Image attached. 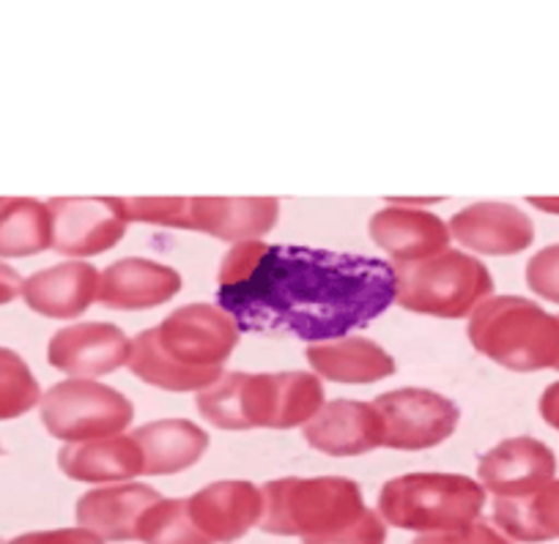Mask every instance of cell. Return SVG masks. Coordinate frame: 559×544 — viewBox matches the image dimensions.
I'll list each match as a JSON object with an SVG mask.
<instances>
[{"label": "cell", "mask_w": 559, "mask_h": 544, "mask_svg": "<svg viewBox=\"0 0 559 544\" xmlns=\"http://www.w3.org/2000/svg\"><path fill=\"white\" fill-rule=\"evenodd\" d=\"M217 301L239 331L326 342L395 304V266L365 255L239 241L219 266Z\"/></svg>", "instance_id": "cell-1"}, {"label": "cell", "mask_w": 559, "mask_h": 544, "mask_svg": "<svg viewBox=\"0 0 559 544\" xmlns=\"http://www.w3.org/2000/svg\"><path fill=\"white\" fill-rule=\"evenodd\" d=\"M236 344L239 326L223 306L190 304L132 339L129 370L157 389L198 391L223 375Z\"/></svg>", "instance_id": "cell-2"}, {"label": "cell", "mask_w": 559, "mask_h": 544, "mask_svg": "<svg viewBox=\"0 0 559 544\" xmlns=\"http://www.w3.org/2000/svg\"><path fill=\"white\" fill-rule=\"evenodd\" d=\"M261 528L305 544H384L386 528L362 500L357 482L343 476L277 479L261 489Z\"/></svg>", "instance_id": "cell-3"}, {"label": "cell", "mask_w": 559, "mask_h": 544, "mask_svg": "<svg viewBox=\"0 0 559 544\" xmlns=\"http://www.w3.org/2000/svg\"><path fill=\"white\" fill-rule=\"evenodd\" d=\"M324 408V386L310 373H228L198 395V411L219 430H292Z\"/></svg>", "instance_id": "cell-4"}, {"label": "cell", "mask_w": 559, "mask_h": 544, "mask_svg": "<svg viewBox=\"0 0 559 544\" xmlns=\"http://www.w3.org/2000/svg\"><path fill=\"white\" fill-rule=\"evenodd\" d=\"M469 342L513 373L559 367V315L521 295H497L472 310Z\"/></svg>", "instance_id": "cell-5"}, {"label": "cell", "mask_w": 559, "mask_h": 544, "mask_svg": "<svg viewBox=\"0 0 559 544\" xmlns=\"http://www.w3.org/2000/svg\"><path fill=\"white\" fill-rule=\"evenodd\" d=\"M116 206L127 222L201 230L234 244L261 239L280 217L274 197H129Z\"/></svg>", "instance_id": "cell-6"}, {"label": "cell", "mask_w": 559, "mask_h": 544, "mask_svg": "<svg viewBox=\"0 0 559 544\" xmlns=\"http://www.w3.org/2000/svg\"><path fill=\"white\" fill-rule=\"evenodd\" d=\"M486 489L459 473H406L379 493V515L403 531H448L477 520Z\"/></svg>", "instance_id": "cell-7"}, {"label": "cell", "mask_w": 559, "mask_h": 544, "mask_svg": "<svg viewBox=\"0 0 559 544\" xmlns=\"http://www.w3.org/2000/svg\"><path fill=\"white\" fill-rule=\"evenodd\" d=\"M493 290L491 271L464 252H437L431 257L395 266V304L417 315L464 317Z\"/></svg>", "instance_id": "cell-8"}, {"label": "cell", "mask_w": 559, "mask_h": 544, "mask_svg": "<svg viewBox=\"0 0 559 544\" xmlns=\"http://www.w3.org/2000/svg\"><path fill=\"white\" fill-rule=\"evenodd\" d=\"M134 408L121 391L94 380H63L41 397V422L52 438L74 440L107 438L132 424Z\"/></svg>", "instance_id": "cell-9"}, {"label": "cell", "mask_w": 559, "mask_h": 544, "mask_svg": "<svg viewBox=\"0 0 559 544\" xmlns=\"http://www.w3.org/2000/svg\"><path fill=\"white\" fill-rule=\"evenodd\" d=\"M381 419V446L401 451L433 449L459 427L453 400L428 389H395L373 400Z\"/></svg>", "instance_id": "cell-10"}, {"label": "cell", "mask_w": 559, "mask_h": 544, "mask_svg": "<svg viewBox=\"0 0 559 544\" xmlns=\"http://www.w3.org/2000/svg\"><path fill=\"white\" fill-rule=\"evenodd\" d=\"M52 214V250L69 257H91L112 250L127 233V219L112 197H56L47 203Z\"/></svg>", "instance_id": "cell-11"}, {"label": "cell", "mask_w": 559, "mask_h": 544, "mask_svg": "<svg viewBox=\"0 0 559 544\" xmlns=\"http://www.w3.org/2000/svg\"><path fill=\"white\" fill-rule=\"evenodd\" d=\"M263 495L250 482H214L187 498V517L203 544H230L261 522Z\"/></svg>", "instance_id": "cell-12"}, {"label": "cell", "mask_w": 559, "mask_h": 544, "mask_svg": "<svg viewBox=\"0 0 559 544\" xmlns=\"http://www.w3.org/2000/svg\"><path fill=\"white\" fill-rule=\"evenodd\" d=\"M132 353V339L112 323H74L50 339L47 359L72 378H99L123 367Z\"/></svg>", "instance_id": "cell-13"}, {"label": "cell", "mask_w": 559, "mask_h": 544, "mask_svg": "<svg viewBox=\"0 0 559 544\" xmlns=\"http://www.w3.org/2000/svg\"><path fill=\"white\" fill-rule=\"evenodd\" d=\"M477 473L483 487L497 498H521L551 482L557 457L543 440L510 438L480 457Z\"/></svg>", "instance_id": "cell-14"}, {"label": "cell", "mask_w": 559, "mask_h": 544, "mask_svg": "<svg viewBox=\"0 0 559 544\" xmlns=\"http://www.w3.org/2000/svg\"><path fill=\"white\" fill-rule=\"evenodd\" d=\"M450 239L480 255H519L535 241V225L508 203H475L455 214Z\"/></svg>", "instance_id": "cell-15"}, {"label": "cell", "mask_w": 559, "mask_h": 544, "mask_svg": "<svg viewBox=\"0 0 559 544\" xmlns=\"http://www.w3.org/2000/svg\"><path fill=\"white\" fill-rule=\"evenodd\" d=\"M181 290L179 271L163 263L143 261V257H127L112 263L99 274V290L96 299L107 310H152L163 306Z\"/></svg>", "instance_id": "cell-16"}, {"label": "cell", "mask_w": 559, "mask_h": 544, "mask_svg": "<svg viewBox=\"0 0 559 544\" xmlns=\"http://www.w3.org/2000/svg\"><path fill=\"white\" fill-rule=\"evenodd\" d=\"M305 440L330 457H357L381 446V419L373 402L335 400L305 427Z\"/></svg>", "instance_id": "cell-17"}, {"label": "cell", "mask_w": 559, "mask_h": 544, "mask_svg": "<svg viewBox=\"0 0 559 544\" xmlns=\"http://www.w3.org/2000/svg\"><path fill=\"white\" fill-rule=\"evenodd\" d=\"M163 495L148 484H116L91 489L78 500V522L105 542H134L148 506Z\"/></svg>", "instance_id": "cell-18"}, {"label": "cell", "mask_w": 559, "mask_h": 544, "mask_svg": "<svg viewBox=\"0 0 559 544\" xmlns=\"http://www.w3.org/2000/svg\"><path fill=\"white\" fill-rule=\"evenodd\" d=\"M99 271L91 263L74 261L36 271L23 282V299L34 312L56 321L80 317L96 299Z\"/></svg>", "instance_id": "cell-19"}, {"label": "cell", "mask_w": 559, "mask_h": 544, "mask_svg": "<svg viewBox=\"0 0 559 544\" xmlns=\"http://www.w3.org/2000/svg\"><path fill=\"white\" fill-rule=\"evenodd\" d=\"M370 235L376 244L395 257V263H412L448 250L450 230L437 214L417 208H381L370 219Z\"/></svg>", "instance_id": "cell-20"}, {"label": "cell", "mask_w": 559, "mask_h": 544, "mask_svg": "<svg viewBox=\"0 0 559 544\" xmlns=\"http://www.w3.org/2000/svg\"><path fill=\"white\" fill-rule=\"evenodd\" d=\"M58 466L74 482H129L143 473V455L132 435H107L63 446Z\"/></svg>", "instance_id": "cell-21"}, {"label": "cell", "mask_w": 559, "mask_h": 544, "mask_svg": "<svg viewBox=\"0 0 559 544\" xmlns=\"http://www.w3.org/2000/svg\"><path fill=\"white\" fill-rule=\"evenodd\" d=\"M143 455V473L148 476H168L195 466L209 449V435L187 419H163V422L143 424L134 430Z\"/></svg>", "instance_id": "cell-22"}, {"label": "cell", "mask_w": 559, "mask_h": 544, "mask_svg": "<svg viewBox=\"0 0 559 544\" xmlns=\"http://www.w3.org/2000/svg\"><path fill=\"white\" fill-rule=\"evenodd\" d=\"M308 361L321 378L335 384H376L395 375V359L381 344L365 337L310 344Z\"/></svg>", "instance_id": "cell-23"}, {"label": "cell", "mask_w": 559, "mask_h": 544, "mask_svg": "<svg viewBox=\"0 0 559 544\" xmlns=\"http://www.w3.org/2000/svg\"><path fill=\"white\" fill-rule=\"evenodd\" d=\"M493 520L515 542L537 544L559 539V482L551 479L521 498H497Z\"/></svg>", "instance_id": "cell-24"}, {"label": "cell", "mask_w": 559, "mask_h": 544, "mask_svg": "<svg viewBox=\"0 0 559 544\" xmlns=\"http://www.w3.org/2000/svg\"><path fill=\"white\" fill-rule=\"evenodd\" d=\"M52 246V214L31 197L0 201V257H31Z\"/></svg>", "instance_id": "cell-25"}, {"label": "cell", "mask_w": 559, "mask_h": 544, "mask_svg": "<svg viewBox=\"0 0 559 544\" xmlns=\"http://www.w3.org/2000/svg\"><path fill=\"white\" fill-rule=\"evenodd\" d=\"M39 380L14 350L0 348V422L20 419L39 402Z\"/></svg>", "instance_id": "cell-26"}, {"label": "cell", "mask_w": 559, "mask_h": 544, "mask_svg": "<svg viewBox=\"0 0 559 544\" xmlns=\"http://www.w3.org/2000/svg\"><path fill=\"white\" fill-rule=\"evenodd\" d=\"M138 539L143 544H203L187 517V498H159L148 506L140 520Z\"/></svg>", "instance_id": "cell-27"}, {"label": "cell", "mask_w": 559, "mask_h": 544, "mask_svg": "<svg viewBox=\"0 0 559 544\" xmlns=\"http://www.w3.org/2000/svg\"><path fill=\"white\" fill-rule=\"evenodd\" d=\"M526 285L535 295L559 304V244L546 246L526 263Z\"/></svg>", "instance_id": "cell-28"}, {"label": "cell", "mask_w": 559, "mask_h": 544, "mask_svg": "<svg viewBox=\"0 0 559 544\" xmlns=\"http://www.w3.org/2000/svg\"><path fill=\"white\" fill-rule=\"evenodd\" d=\"M412 544H513L504 539L491 522L486 520H472L461 528H448V531H431L426 536L414 539Z\"/></svg>", "instance_id": "cell-29"}, {"label": "cell", "mask_w": 559, "mask_h": 544, "mask_svg": "<svg viewBox=\"0 0 559 544\" xmlns=\"http://www.w3.org/2000/svg\"><path fill=\"white\" fill-rule=\"evenodd\" d=\"M9 544H105V539L85 531V528H58V531L23 533Z\"/></svg>", "instance_id": "cell-30"}, {"label": "cell", "mask_w": 559, "mask_h": 544, "mask_svg": "<svg viewBox=\"0 0 559 544\" xmlns=\"http://www.w3.org/2000/svg\"><path fill=\"white\" fill-rule=\"evenodd\" d=\"M540 416L548 427L559 430V380L548 386L540 397Z\"/></svg>", "instance_id": "cell-31"}, {"label": "cell", "mask_w": 559, "mask_h": 544, "mask_svg": "<svg viewBox=\"0 0 559 544\" xmlns=\"http://www.w3.org/2000/svg\"><path fill=\"white\" fill-rule=\"evenodd\" d=\"M20 290H23L20 274L12 266H7V263H0V306L17 299Z\"/></svg>", "instance_id": "cell-32"}, {"label": "cell", "mask_w": 559, "mask_h": 544, "mask_svg": "<svg viewBox=\"0 0 559 544\" xmlns=\"http://www.w3.org/2000/svg\"><path fill=\"white\" fill-rule=\"evenodd\" d=\"M532 206H537V208H543V211H551V214H559V197H554V201H530Z\"/></svg>", "instance_id": "cell-33"}, {"label": "cell", "mask_w": 559, "mask_h": 544, "mask_svg": "<svg viewBox=\"0 0 559 544\" xmlns=\"http://www.w3.org/2000/svg\"><path fill=\"white\" fill-rule=\"evenodd\" d=\"M0 455H3V446H0Z\"/></svg>", "instance_id": "cell-34"}, {"label": "cell", "mask_w": 559, "mask_h": 544, "mask_svg": "<svg viewBox=\"0 0 559 544\" xmlns=\"http://www.w3.org/2000/svg\"><path fill=\"white\" fill-rule=\"evenodd\" d=\"M0 544H3V542H0Z\"/></svg>", "instance_id": "cell-35"}, {"label": "cell", "mask_w": 559, "mask_h": 544, "mask_svg": "<svg viewBox=\"0 0 559 544\" xmlns=\"http://www.w3.org/2000/svg\"><path fill=\"white\" fill-rule=\"evenodd\" d=\"M557 370H559V367H557Z\"/></svg>", "instance_id": "cell-36"}]
</instances>
